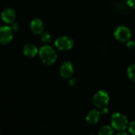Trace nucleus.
Here are the masks:
<instances>
[{"mask_svg":"<svg viewBox=\"0 0 135 135\" xmlns=\"http://www.w3.org/2000/svg\"><path fill=\"white\" fill-rule=\"evenodd\" d=\"M16 13L12 8H6L2 12V20L6 24H12L15 21Z\"/></svg>","mask_w":135,"mask_h":135,"instance_id":"6e6552de","label":"nucleus"},{"mask_svg":"<svg viewBox=\"0 0 135 135\" xmlns=\"http://www.w3.org/2000/svg\"><path fill=\"white\" fill-rule=\"evenodd\" d=\"M59 74H60V76L62 78L70 79L72 77L73 74H74V66H73V64L69 61L64 62L60 66Z\"/></svg>","mask_w":135,"mask_h":135,"instance_id":"0eeeda50","label":"nucleus"},{"mask_svg":"<svg viewBox=\"0 0 135 135\" xmlns=\"http://www.w3.org/2000/svg\"><path fill=\"white\" fill-rule=\"evenodd\" d=\"M114 36L119 42L127 43L128 40H131V32L128 27L125 25H119L115 29Z\"/></svg>","mask_w":135,"mask_h":135,"instance_id":"20e7f679","label":"nucleus"},{"mask_svg":"<svg viewBox=\"0 0 135 135\" xmlns=\"http://www.w3.org/2000/svg\"><path fill=\"white\" fill-rule=\"evenodd\" d=\"M13 28L8 25H2L0 28V43L2 45L8 44L13 37Z\"/></svg>","mask_w":135,"mask_h":135,"instance_id":"423d86ee","label":"nucleus"},{"mask_svg":"<svg viewBox=\"0 0 135 135\" xmlns=\"http://www.w3.org/2000/svg\"><path fill=\"white\" fill-rule=\"evenodd\" d=\"M29 27L31 31L36 35L41 34L44 30V24L43 21L40 18H34L33 20H32Z\"/></svg>","mask_w":135,"mask_h":135,"instance_id":"1a4fd4ad","label":"nucleus"},{"mask_svg":"<svg viewBox=\"0 0 135 135\" xmlns=\"http://www.w3.org/2000/svg\"><path fill=\"white\" fill-rule=\"evenodd\" d=\"M135 46V41L134 42L133 40H128L127 42V47L128 48H133Z\"/></svg>","mask_w":135,"mask_h":135,"instance_id":"f3484780","label":"nucleus"},{"mask_svg":"<svg viewBox=\"0 0 135 135\" xmlns=\"http://www.w3.org/2000/svg\"><path fill=\"white\" fill-rule=\"evenodd\" d=\"M74 40L67 36H59L55 40V46L59 51H68L74 47Z\"/></svg>","mask_w":135,"mask_h":135,"instance_id":"39448f33","label":"nucleus"},{"mask_svg":"<svg viewBox=\"0 0 135 135\" xmlns=\"http://www.w3.org/2000/svg\"><path fill=\"white\" fill-rule=\"evenodd\" d=\"M101 111H100V112H101V115H107L108 113V110L106 108H102V109H100Z\"/></svg>","mask_w":135,"mask_h":135,"instance_id":"aec40b11","label":"nucleus"},{"mask_svg":"<svg viewBox=\"0 0 135 135\" xmlns=\"http://www.w3.org/2000/svg\"><path fill=\"white\" fill-rule=\"evenodd\" d=\"M40 35H41L40 36L41 41L43 43H44V44H49L52 40V36L48 32H44V31Z\"/></svg>","mask_w":135,"mask_h":135,"instance_id":"4468645a","label":"nucleus"},{"mask_svg":"<svg viewBox=\"0 0 135 135\" xmlns=\"http://www.w3.org/2000/svg\"><path fill=\"white\" fill-rule=\"evenodd\" d=\"M110 100L109 94L105 90H98L93 97V104L100 109L106 108Z\"/></svg>","mask_w":135,"mask_h":135,"instance_id":"7ed1b4c3","label":"nucleus"},{"mask_svg":"<svg viewBox=\"0 0 135 135\" xmlns=\"http://www.w3.org/2000/svg\"><path fill=\"white\" fill-rule=\"evenodd\" d=\"M69 84H70V85H71V86L76 85V80H75L74 78H70L69 79Z\"/></svg>","mask_w":135,"mask_h":135,"instance_id":"6ab92c4d","label":"nucleus"},{"mask_svg":"<svg viewBox=\"0 0 135 135\" xmlns=\"http://www.w3.org/2000/svg\"><path fill=\"white\" fill-rule=\"evenodd\" d=\"M127 129H128V131H129L130 134L135 135V120L129 123V126H128Z\"/></svg>","mask_w":135,"mask_h":135,"instance_id":"2eb2a0df","label":"nucleus"},{"mask_svg":"<svg viewBox=\"0 0 135 135\" xmlns=\"http://www.w3.org/2000/svg\"><path fill=\"white\" fill-rule=\"evenodd\" d=\"M127 4L131 9H135V0H127Z\"/></svg>","mask_w":135,"mask_h":135,"instance_id":"dca6fc26","label":"nucleus"},{"mask_svg":"<svg viewBox=\"0 0 135 135\" xmlns=\"http://www.w3.org/2000/svg\"><path fill=\"white\" fill-rule=\"evenodd\" d=\"M23 53L27 57L33 58L39 54V50L36 45L32 44H27L23 47Z\"/></svg>","mask_w":135,"mask_h":135,"instance_id":"9b49d317","label":"nucleus"},{"mask_svg":"<svg viewBox=\"0 0 135 135\" xmlns=\"http://www.w3.org/2000/svg\"><path fill=\"white\" fill-rule=\"evenodd\" d=\"M114 128L111 126H104L99 131V134L101 135H112L114 134Z\"/></svg>","mask_w":135,"mask_h":135,"instance_id":"f8f14e48","label":"nucleus"},{"mask_svg":"<svg viewBox=\"0 0 135 135\" xmlns=\"http://www.w3.org/2000/svg\"><path fill=\"white\" fill-rule=\"evenodd\" d=\"M12 25V26H11V28H13V31H17L18 29H19V25H18V24L17 23V22H13V23H12L11 24Z\"/></svg>","mask_w":135,"mask_h":135,"instance_id":"a211bd4d","label":"nucleus"},{"mask_svg":"<svg viewBox=\"0 0 135 135\" xmlns=\"http://www.w3.org/2000/svg\"><path fill=\"white\" fill-rule=\"evenodd\" d=\"M127 76L132 81H135V63L130 65L127 68Z\"/></svg>","mask_w":135,"mask_h":135,"instance_id":"ddd939ff","label":"nucleus"},{"mask_svg":"<svg viewBox=\"0 0 135 135\" xmlns=\"http://www.w3.org/2000/svg\"><path fill=\"white\" fill-rule=\"evenodd\" d=\"M39 57L43 63L52 65L57 59V53L55 48L50 45H44L39 50Z\"/></svg>","mask_w":135,"mask_h":135,"instance_id":"f257e3e1","label":"nucleus"},{"mask_svg":"<svg viewBox=\"0 0 135 135\" xmlns=\"http://www.w3.org/2000/svg\"><path fill=\"white\" fill-rule=\"evenodd\" d=\"M111 125L115 131H126L129 126V121L127 116L122 113L115 112L111 117Z\"/></svg>","mask_w":135,"mask_h":135,"instance_id":"f03ea898","label":"nucleus"},{"mask_svg":"<svg viewBox=\"0 0 135 135\" xmlns=\"http://www.w3.org/2000/svg\"><path fill=\"white\" fill-rule=\"evenodd\" d=\"M101 112L97 109H93L86 115V122L90 125H95L97 124L101 117Z\"/></svg>","mask_w":135,"mask_h":135,"instance_id":"9d476101","label":"nucleus"}]
</instances>
